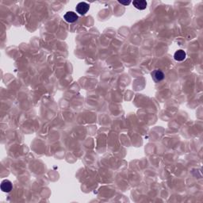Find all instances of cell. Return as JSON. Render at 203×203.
I'll list each match as a JSON object with an SVG mask.
<instances>
[{
  "label": "cell",
  "mask_w": 203,
  "mask_h": 203,
  "mask_svg": "<svg viewBox=\"0 0 203 203\" xmlns=\"http://www.w3.org/2000/svg\"><path fill=\"white\" fill-rule=\"evenodd\" d=\"M64 18L68 23H73V22H76L79 19V16L75 12L68 11L65 14V16H64Z\"/></svg>",
  "instance_id": "cell-2"
},
{
  "label": "cell",
  "mask_w": 203,
  "mask_h": 203,
  "mask_svg": "<svg viewBox=\"0 0 203 203\" xmlns=\"http://www.w3.org/2000/svg\"><path fill=\"white\" fill-rule=\"evenodd\" d=\"M152 76L155 82H160L164 79V73L160 69H156L152 72Z\"/></svg>",
  "instance_id": "cell-4"
},
{
  "label": "cell",
  "mask_w": 203,
  "mask_h": 203,
  "mask_svg": "<svg viewBox=\"0 0 203 203\" xmlns=\"http://www.w3.org/2000/svg\"><path fill=\"white\" fill-rule=\"evenodd\" d=\"M186 56H187V53L183 49L177 50L174 55V58L176 61H183L186 59Z\"/></svg>",
  "instance_id": "cell-6"
},
{
  "label": "cell",
  "mask_w": 203,
  "mask_h": 203,
  "mask_svg": "<svg viewBox=\"0 0 203 203\" xmlns=\"http://www.w3.org/2000/svg\"><path fill=\"white\" fill-rule=\"evenodd\" d=\"M119 3L122 4V5H125V6H128L129 5V4L131 3L130 1H128V2H123V1H118Z\"/></svg>",
  "instance_id": "cell-7"
},
{
  "label": "cell",
  "mask_w": 203,
  "mask_h": 203,
  "mask_svg": "<svg viewBox=\"0 0 203 203\" xmlns=\"http://www.w3.org/2000/svg\"><path fill=\"white\" fill-rule=\"evenodd\" d=\"M90 9L89 4L85 2H81L77 4L76 7V12L80 15H85Z\"/></svg>",
  "instance_id": "cell-1"
},
{
  "label": "cell",
  "mask_w": 203,
  "mask_h": 203,
  "mask_svg": "<svg viewBox=\"0 0 203 203\" xmlns=\"http://www.w3.org/2000/svg\"><path fill=\"white\" fill-rule=\"evenodd\" d=\"M13 186H12V183L8 179H4L3 181L1 183V190L5 193H9L12 190Z\"/></svg>",
  "instance_id": "cell-3"
},
{
  "label": "cell",
  "mask_w": 203,
  "mask_h": 203,
  "mask_svg": "<svg viewBox=\"0 0 203 203\" xmlns=\"http://www.w3.org/2000/svg\"><path fill=\"white\" fill-rule=\"evenodd\" d=\"M133 4L135 8L140 10H145L146 7H147V2L144 0H135L133 2Z\"/></svg>",
  "instance_id": "cell-5"
}]
</instances>
